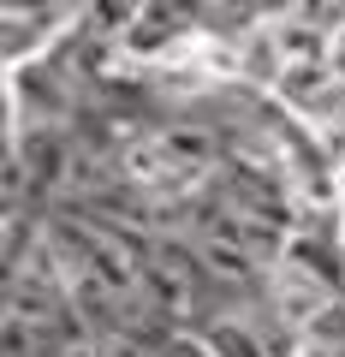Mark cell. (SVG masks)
<instances>
[{
	"instance_id": "6da1fadb",
	"label": "cell",
	"mask_w": 345,
	"mask_h": 357,
	"mask_svg": "<svg viewBox=\"0 0 345 357\" xmlns=\"http://www.w3.org/2000/svg\"><path fill=\"white\" fill-rule=\"evenodd\" d=\"M167 357H197V351H167Z\"/></svg>"
}]
</instances>
